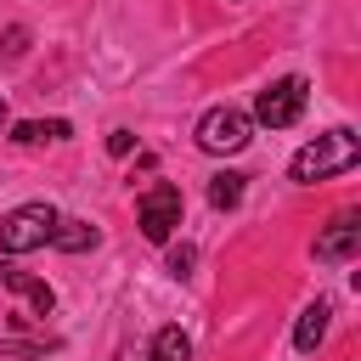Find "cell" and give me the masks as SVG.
I'll list each match as a JSON object with an SVG mask.
<instances>
[{
  "label": "cell",
  "mask_w": 361,
  "mask_h": 361,
  "mask_svg": "<svg viewBox=\"0 0 361 361\" xmlns=\"http://www.w3.org/2000/svg\"><path fill=\"white\" fill-rule=\"evenodd\" d=\"M355 158H361V141H355V130H327V135H316L310 147H299V152H293L288 175H293L299 186H316V180H327V175H344V169H355Z\"/></svg>",
  "instance_id": "1"
},
{
  "label": "cell",
  "mask_w": 361,
  "mask_h": 361,
  "mask_svg": "<svg viewBox=\"0 0 361 361\" xmlns=\"http://www.w3.org/2000/svg\"><path fill=\"white\" fill-rule=\"evenodd\" d=\"M51 226H56V209H51V203H17V209L0 220V248H6V254L45 248V243H51Z\"/></svg>",
  "instance_id": "2"
},
{
  "label": "cell",
  "mask_w": 361,
  "mask_h": 361,
  "mask_svg": "<svg viewBox=\"0 0 361 361\" xmlns=\"http://www.w3.org/2000/svg\"><path fill=\"white\" fill-rule=\"evenodd\" d=\"M254 141V118L243 113V107H209L203 118H197V147L203 152H243Z\"/></svg>",
  "instance_id": "3"
},
{
  "label": "cell",
  "mask_w": 361,
  "mask_h": 361,
  "mask_svg": "<svg viewBox=\"0 0 361 361\" xmlns=\"http://www.w3.org/2000/svg\"><path fill=\"white\" fill-rule=\"evenodd\" d=\"M135 214H141V231H147V243H169V237H175V226H180V214H186V203H180V186H169V180H152V186L141 192Z\"/></svg>",
  "instance_id": "4"
},
{
  "label": "cell",
  "mask_w": 361,
  "mask_h": 361,
  "mask_svg": "<svg viewBox=\"0 0 361 361\" xmlns=\"http://www.w3.org/2000/svg\"><path fill=\"white\" fill-rule=\"evenodd\" d=\"M305 96H310V85H305L299 73H288V79H276V85H265V90H259L254 118H259V124H271V130H288V124L305 113Z\"/></svg>",
  "instance_id": "5"
},
{
  "label": "cell",
  "mask_w": 361,
  "mask_h": 361,
  "mask_svg": "<svg viewBox=\"0 0 361 361\" xmlns=\"http://www.w3.org/2000/svg\"><path fill=\"white\" fill-rule=\"evenodd\" d=\"M355 248H361V209H338L316 237V259L344 265V259H355Z\"/></svg>",
  "instance_id": "6"
},
{
  "label": "cell",
  "mask_w": 361,
  "mask_h": 361,
  "mask_svg": "<svg viewBox=\"0 0 361 361\" xmlns=\"http://www.w3.org/2000/svg\"><path fill=\"white\" fill-rule=\"evenodd\" d=\"M0 288L23 293V299L34 305V316H51V310H56V293H51V282H39V276H28V271H17V265H0Z\"/></svg>",
  "instance_id": "7"
},
{
  "label": "cell",
  "mask_w": 361,
  "mask_h": 361,
  "mask_svg": "<svg viewBox=\"0 0 361 361\" xmlns=\"http://www.w3.org/2000/svg\"><path fill=\"white\" fill-rule=\"evenodd\" d=\"M327 316H333L327 299H316V305L299 310V327H293V350H299V355H316V344L327 338Z\"/></svg>",
  "instance_id": "8"
},
{
  "label": "cell",
  "mask_w": 361,
  "mask_h": 361,
  "mask_svg": "<svg viewBox=\"0 0 361 361\" xmlns=\"http://www.w3.org/2000/svg\"><path fill=\"white\" fill-rule=\"evenodd\" d=\"M51 243H56L62 254H85V248H96V243H102V231H96L90 220H73V214H56V226H51Z\"/></svg>",
  "instance_id": "9"
},
{
  "label": "cell",
  "mask_w": 361,
  "mask_h": 361,
  "mask_svg": "<svg viewBox=\"0 0 361 361\" xmlns=\"http://www.w3.org/2000/svg\"><path fill=\"white\" fill-rule=\"evenodd\" d=\"M68 135H73L68 118H23L11 130V141H23V147H45V141H68Z\"/></svg>",
  "instance_id": "10"
},
{
  "label": "cell",
  "mask_w": 361,
  "mask_h": 361,
  "mask_svg": "<svg viewBox=\"0 0 361 361\" xmlns=\"http://www.w3.org/2000/svg\"><path fill=\"white\" fill-rule=\"evenodd\" d=\"M243 186H248V175L220 169V175L209 180V203H214V209H237V203H243Z\"/></svg>",
  "instance_id": "11"
},
{
  "label": "cell",
  "mask_w": 361,
  "mask_h": 361,
  "mask_svg": "<svg viewBox=\"0 0 361 361\" xmlns=\"http://www.w3.org/2000/svg\"><path fill=\"white\" fill-rule=\"evenodd\" d=\"M147 361H192V338L180 333V327H158V338H152V355Z\"/></svg>",
  "instance_id": "12"
},
{
  "label": "cell",
  "mask_w": 361,
  "mask_h": 361,
  "mask_svg": "<svg viewBox=\"0 0 361 361\" xmlns=\"http://www.w3.org/2000/svg\"><path fill=\"white\" fill-rule=\"evenodd\" d=\"M107 152H113V158H130V152H135V130H113V135H107Z\"/></svg>",
  "instance_id": "13"
},
{
  "label": "cell",
  "mask_w": 361,
  "mask_h": 361,
  "mask_svg": "<svg viewBox=\"0 0 361 361\" xmlns=\"http://www.w3.org/2000/svg\"><path fill=\"white\" fill-rule=\"evenodd\" d=\"M192 259H197V254H192V243L169 248V276H186V271H192Z\"/></svg>",
  "instance_id": "14"
},
{
  "label": "cell",
  "mask_w": 361,
  "mask_h": 361,
  "mask_svg": "<svg viewBox=\"0 0 361 361\" xmlns=\"http://www.w3.org/2000/svg\"><path fill=\"white\" fill-rule=\"evenodd\" d=\"M28 51V28H6V45H0V56H23Z\"/></svg>",
  "instance_id": "15"
},
{
  "label": "cell",
  "mask_w": 361,
  "mask_h": 361,
  "mask_svg": "<svg viewBox=\"0 0 361 361\" xmlns=\"http://www.w3.org/2000/svg\"><path fill=\"white\" fill-rule=\"evenodd\" d=\"M6 124H11V113H6V96H0V130H6Z\"/></svg>",
  "instance_id": "16"
}]
</instances>
